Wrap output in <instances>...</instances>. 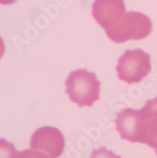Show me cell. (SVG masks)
I'll return each instance as SVG.
<instances>
[{
    "label": "cell",
    "mask_w": 157,
    "mask_h": 158,
    "mask_svg": "<svg viewBox=\"0 0 157 158\" xmlns=\"http://www.w3.org/2000/svg\"><path fill=\"white\" fill-rule=\"evenodd\" d=\"M155 152H156V154H157V151H155Z\"/></svg>",
    "instance_id": "obj_13"
},
{
    "label": "cell",
    "mask_w": 157,
    "mask_h": 158,
    "mask_svg": "<svg viewBox=\"0 0 157 158\" xmlns=\"http://www.w3.org/2000/svg\"><path fill=\"white\" fill-rule=\"evenodd\" d=\"M151 30L152 23L149 16L132 10L126 11L122 19L105 32L111 41L122 44L129 40L145 39L151 34Z\"/></svg>",
    "instance_id": "obj_2"
},
{
    "label": "cell",
    "mask_w": 157,
    "mask_h": 158,
    "mask_svg": "<svg viewBox=\"0 0 157 158\" xmlns=\"http://www.w3.org/2000/svg\"><path fill=\"white\" fill-rule=\"evenodd\" d=\"M151 69L150 54L139 48L125 50L118 60V77L129 84L140 82L149 75Z\"/></svg>",
    "instance_id": "obj_3"
},
{
    "label": "cell",
    "mask_w": 157,
    "mask_h": 158,
    "mask_svg": "<svg viewBox=\"0 0 157 158\" xmlns=\"http://www.w3.org/2000/svg\"><path fill=\"white\" fill-rule=\"evenodd\" d=\"M90 158H121V156L108 151L105 147H101L97 150H93Z\"/></svg>",
    "instance_id": "obj_9"
},
{
    "label": "cell",
    "mask_w": 157,
    "mask_h": 158,
    "mask_svg": "<svg viewBox=\"0 0 157 158\" xmlns=\"http://www.w3.org/2000/svg\"><path fill=\"white\" fill-rule=\"evenodd\" d=\"M16 0H0V4L2 5H10L15 2Z\"/></svg>",
    "instance_id": "obj_12"
},
{
    "label": "cell",
    "mask_w": 157,
    "mask_h": 158,
    "mask_svg": "<svg viewBox=\"0 0 157 158\" xmlns=\"http://www.w3.org/2000/svg\"><path fill=\"white\" fill-rule=\"evenodd\" d=\"M125 13L123 0H95L92 5L93 17L105 31L115 27Z\"/></svg>",
    "instance_id": "obj_6"
},
{
    "label": "cell",
    "mask_w": 157,
    "mask_h": 158,
    "mask_svg": "<svg viewBox=\"0 0 157 158\" xmlns=\"http://www.w3.org/2000/svg\"><path fill=\"white\" fill-rule=\"evenodd\" d=\"M17 158H50L48 155L34 150H24L18 153Z\"/></svg>",
    "instance_id": "obj_10"
},
{
    "label": "cell",
    "mask_w": 157,
    "mask_h": 158,
    "mask_svg": "<svg viewBox=\"0 0 157 158\" xmlns=\"http://www.w3.org/2000/svg\"><path fill=\"white\" fill-rule=\"evenodd\" d=\"M64 137L57 128L41 127L32 134L30 146L31 150L38 151L50 158H59L64 150Z\"/></svg>",
    "instance_id": "obj_4"
},
{
    "label": "cell",
    "mask_w": 157,
    "mask_h": 158,
    "mask_svg": "<svg viewBox=\"0 0 157 158\" xmlns=\"http://www.w3.org/2000/svg\"><path fill=\"white\" fill-rule=\"evenodd\" d=\"M18 152L13 144L0 138V158H17Z\"/></svg>",
    "instance_id": "obj_8"
},
{
    "label": "cell",
    "mask_w": 157,
    "mask_h": 158,
    "mask_svg": "<svg viewBox=\"0 0 157 158\" xmlns=\"http://www.w3.org/2000/svg\"><path fill=\"white\" fill-rule=\"evenodd\" d=\"M141 112L143 117V144L157 151V97L148 100Z\"/></svg>",
    "instance_id": "obj_7"
},
{
    "label": "cell",
    "mask_w": 157,
    "mask_h": 158,
    "mask_svg": "<svg viewBox=\"0 0 157 158\" xmlns=\"http://www.w3.org/2000/svg\"><path fill=\"white\" fill-rule=\"evenodd\" d=\"M5 52V47H4V42L2 40V38L0 37V59L2 58V56Z\"/></svg>",
    "instance_id": "obj_11"
},
{
    "label": "cell",
    "mask_w": 157,
    "mask_h": 158,
    "mask_svg": "<svg viewBox=\"0 0 157 158\" xmlns=\"http://www.w3.org/2000/svg\"><path fill=\"white\" fill-rule=\"evenodd\" d=\"M65 92L72 102L79 107L92 106L99 99L101 81L86 69L72 71L65 80Z\"/></svg>",
    "instance_id": "obj_1"
},
{
    "label": "cell",
    "mask_w": 157,
    "mask_h": 158,
    "mask_svg": "<svg viewBox=\"0 0 157 158\" xmlns=\"http://www.w3.org/2000/svg\"><path fill=\"white\" fill-rule=\"evenodd\" d=\"M115 122L117 131L122 139L143 144V117L141 110L123 109L117 114Z\"/></svg>",
    "instance_id": "obj_5"
}]
</instances>
